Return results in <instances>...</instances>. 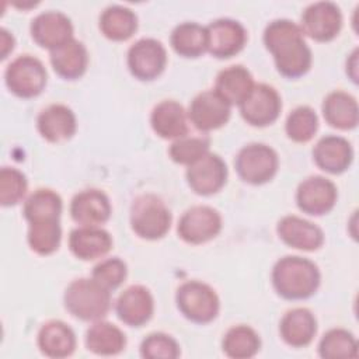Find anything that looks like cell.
I'll use <instances>...</instances> for the list:
<instances>
[{
  "instance_id": "6da1fadb",
  "label": "cell",
  "mask_w": 359,
  "mask_h": 359,
  "mask_svg": "<svg viewBox=\"0 0 359 359\" xmlns=\"http://www.w3.org/2000/svg\"><path fill=\"white\" fill-rule=\"evenodd\" d=\"M262 39L283 77L297 79L310 70L311 50L296 22L286 18L273 20L265 27Z\"/></svg>"
},
{
  "instance_id": "7a4b0ae2",
  "label": "cell",
  "mask_w": 359,
  "mask_h": 359,
  "mask_svg": "<svg viewBox=\"0 0 359 359\" xmlns=\"http://www.w3.org/2000/svg\"><path fill=\"white\" fill-rule=\"evenodd\" d=\"M271 278L276 293L287 300H303L313 296L321 280L318 266L299 255H286L278 259Z\"/></svg>"
},
{
  "instance_id": "3957f363",
  "label": "cell",
  "mask_w": 359,
  "mask_h": 359,
  "mask_svg": "<svg viewBox=\"0 0 359 359\" xmlns=\"http://www.w3.org/2000/svg\"><path fill=\"white\" fill-rule=\"evenodd\" d=\"M63 303L73 317L81 321H98L111 309V290L93 278L74 279L65 290Z\"/></svg>"
},
{
  "instance_id": "277c9868",
  "label": "cell",
  "mask_w": 359,
  "mask_h": 359,
  "mask_svg": "<svg viewBox=\"0 0 359 359\" xmlns=\"http://www.w3.org/2000/svg\"><path fill=\"white\" fill-rule=\"evenodd\" d=\"M130 227L144 240H157L167 234L171 226V212L154 194H142L130 205Z\"/></svg>"
},
{
  "instance_id": "5b68a950",
  "label": "cell",
  "mask_w": 359,
  "mask_h": 359,
  "mask_svg": "<svg viewBox=\"0 0 359 359\" xmlns=\"http://www.w3.org/2000/svg\"><path fill=\"white\" fill-rule=\"evenodd\" d=\"M175 302L181 314L196 324L213 321L220 309V300L215 289L201 280H187L180 285Z\"/></svg>"
},
{
  "instance_id": "8992f818",
  "label": "cell",
  "mask_w": 359,
  "mask_h": 359,
  "mask_svg": "<svg viewBox=\"0 0 359 359\" xmlns=\"http://www.w3.org/2000/svg\"><path fill=\"white\" fill-rule=\"evenodd\" d=\"M279 165L276 151L264 143H248L241 147L234 158L238 177L248 184L261 185L271 181Z\"/></svg>"
},
{
  "instance_id": "52a82bcc",
  "label": "cell",
  "mask_w": 359,
  "mask_h": 359,
  "mask_svg": "<svg viewBox=\"0 0 359 359\" xmlns=\"http://www.w3.org/2000/svg\"><path fill=\"white\" fill-rule=\"evenodd\" d=\"M4 80L8 90L21 98L39 95L46 86V69L43 63L31 55L17 56L6 69Z\"/></svg>"
},
{
  "instance_id": "ba28073f",
  "label": "cell",
  "mask_w": 359,
  "mask_h": 359,
  "mask_svg": "<svg viewBox=\"0 0 359 359\" xmlns=\"http://www.w3.org/2000/svg\"><path fill=\"white\" fill-rule=\"evenodd\" d=\"M128 67L133 77L142 81L157 79L165 69L167 52L154 38H142L128 49Z\"/></svg>"
},
{
  "instance_id": "9c48e42d",
  "label": "cell",
  "mask_w": 359,
  "mask_h": 359,
  "mask_svg": "<svg viewBox=\"0 0 359 359\" xmlns=\"http://www.w3.org/2000/svg\"><path fill=\"white\" fill-rule=\"evenodd\" d=\"M243 119L251 126H268L273 123L282 109L279 93L269 84H254L245 100L238 105Z\"/></svg>"
},
{
  "instance_id": "30bf717a",
  "label": "cell",
  "mask_w": 359,
  "mask_h": 359,
  "mask_svg": "<svg viewBox=\"0 0 359 359\" xmlns=\"http://www.w3.org/2000/svg\"><path fill=\"white\" fill-rule=\"evenodd\" d=\"M222 230V216L212 206L196 205L180 217L177 231L188 244H202L215 238Z\"/></svg>"
},
{
  "instance_id": "8fae6325",
  "label": "cell",
  "mask_w": 359,
  "mask_h": 359,
  "mask_svg": "<svg viewBox=\"0 0 359 359\" xmlns=\"http://www.w3.org/2000/svg\"><path fill=\"white\" fill-rule=\"evenodd\" d=\"M231 105L215 90H206L194 97L188 108V121L201 132H210L227 123Z\"/></svg>"
},
{
  "instance_id": "7c38bea8",
  "label": "cell",
  "mask_w": 359,
  "mask_h": 359,
  "mask_svg": "<svg viewBox=\"0 0 359 359\" xmlns=\"http://www.w3.org/2000/svg\"><path fill=\"white\" fill-rule=\"evenodd\" d=\"M227 165L224 160L208 151L187 168V182L198 195H213L219 192L227 181Z\"/></svg>"
},
{
  "instance_id": "4fadbf2b",
  "label": "cell",
  "mask_w": 359,
  "mask_h": 359,
  "mask_svg": "<svg viewBox=\"0 0 359 359\" xmlns=\"http://www.w3.org/2000/svg\"><path fill=\"white\" fill-rule=\"evenodd\" d=\"M300 28L318 42L332 41L342 28V13L332 1L311 3L302 14Z\"/></svg>"
},
{
  "instance_id": "5bb4252c",
  "label": "cell",
  "mask_w": 359,
  "mask_h": 359,
  "mask_svg": "<svg viewBox=\"0 0 359 359\" xmlns=\"http://www.w3.org/2000/svg\"><path fill=\"white\" fill-rule=\"evenodd\" d=\"M337 198L335 184L323 175H311L303 180L296 189L299 209L311 216H321L332 210Z\"/></svg>"
},
{
  "instance_id": "9a60e30c",
  "label": "cell",
  "mask_w": 359,
  "mask_h": 359,
  "mask_svg": "<svg viewBox=\"0 0 359 359\" xmlns=\"http://www.w3.org/2000/svg\"><path fill=\"white\" fill-rule=\"evenodd\" d=\"M208 52L217 59L237 55L247 42L245 28L236 20L217 18L206 27Z\"/></svg>"
},
{
  "instance_id": "2e32d148",
  "label": "cell",
  "mask_w": 359,
  "mask_h": 359,
  "mask_svg": "<svg viewBox=\"0 0 359 359\" xmlns=\"http://www.w3.org/2000/svg\"><path fill=\"white\" fill-rule=\"evenodd\" d=\"M31 36L42 48L53 50L73 39L70 18L62 11H43L31 21Z\"/></svg>"
},
{
  "instance_id": "e0dca14e",
  "label": "cell",
  "mask_w": 359,
  "mask_h": 359,
  "mask_svg": "<svg viewBox=\"0 0 359 359\" xmlns=\"http://www.w3.org/2000/svg\"><path fill=\"white\" fill-rule=\"evenodd\" d=\"M115 311L123 324L129 327H142L153 316V296L146 286L132 285L118 296Z\"/></svg>"
},
{
  "instance_id": "ac0fdd59",
  "label": "cell",
  "mask_w": 359,
  "mask_h": 359,
  "mask_svg": "<svg viewBox=\"0 0 359 359\" xmlns=\"http://www.w3.org/2000/svg\"><path fill=\"white\" fill-rule=\"evenodd\" d=\"M70 215L80 226L100 227L111 216V202L100 189H84L73 196Z\"/></svg>"
},
{
  "instance_id": "d6986e66",
  "label": "cell",
  "mask_w": 359,
  "mask_h": 359,
  "mask_svg": "<svg viewBox=\"0 0 359 359\" xmlns=\"http://www.w3.org/2000/svg\"><path fill=\"white\" fill-rule=\"evenodd\" d=\"M276 231L279 238L292 248L316 251L324 244L323 230L317 224L294 215L283 216L278 222Z\"/></svg>"
},
{
  "instance_id": "ffe728a7",
  "label": "cell",
  "mask_w": 359,
  "mask_h": 359,
  "mask_svg": "<svg viewBox=\"0 0 359 359\" xmlns=\"http://www.w3.org/2000/svg\"><path fill=\"white\" fill-rule=\"evenodd\" d=\"M313 158L317 167L323 171L341 174L352 164L353 149L345 137L328 135L316 143L313 149Z\"/></svg>"
},
{
  "instance_id": "44dd1931",
  "label": "cell",
  "mask_w": 359,
  "mask_h": 359,
  "mask_svg": "<svg viewBox=\"0 0 359 359\" xmlns=\"http://www.w3.org/2000/svg\"><path fill=\"white\" fill-rule=\"evenodd\" d=\"M36 128L45 140L59 143L70 139L76 133L77 121L74 112L69 107L63 104H52L39 112Z\"/></svg>"
},
{
  "instance_id": "7402d4cb",
  "label": "cell",
  "mask_w": 359,
  "mask_h": 359,
  "mask_svg": "<svg viewBox=\"0 0 359 359\" xmlns=\"http://www.w3.org/2000/svg\"><path fill=\"white\" fill-rule=\"evenodd\" d=\"M112 247L111 234L101 227L80 226L69 234L72 254L83 261H93L104 257Z\"/></svg>"
},
{
  "instance_id": "603a6c76",
  "label": "cell",
  "mask_w": 359,
  "mask_h": 359,
  "mask_svg": "<svg viewBox=\"0 0 359 359\" xmlns=\"http://www.w3.org/2000/svg\"><path fill=\"white\" fill-rule=\"evenodd\" d=\"M154 133L163 139H180L188 135V115L184 107L174 100L158 102L150 115Z\"/></svg>"
},
{
  "instance_id": "cb8c5ba5",
  "label": "cell",
  "mask_w": 359,
  "mask_h": 359,
  "mask_svg": "<svg viewBox=\"0 0 359 359\" xmlns=\"http://www.w3.org/2000/svg\"><path fill=\"white\" fill-rule=\"evenodd\" d=\"M317 320L314 314L304 307H296L286 311L279 324L280 338L292 348L307 346L316 337Z\"/></svg>"
},
{
  "instance_id": "d4e9b609",
  "label": "cell",
  "mask_w": 359,
  "mask_h": 359,
  "mask_svg": "<svg viewBox=\"0 0 359 359\" xmlns=\"http://www.w3.org/2000/svg\"><path fill=\"white\" fill-rule=\"evenodd\" d=\"M38 348L48 358H67L76 349L74 331L60 320L46 321L38 331Z\"/></svg>"
},
{
  "instance_id": "484cf974",
  "label": "cell",
  "mask_w": 359,
  "mask_h": 359,
  "mask_svg": "<svg viewBox=\"0 0 359 359\" xmlns=\"http://www.w3.org/2000/svg\"><path fill=\"white\" fill-rule=\"evenodd\" d=\"M49 56L55 73L66 80L80 79L88 66L87 49L83 42L74 38L50 50Z\"/></svg>"
},
{
  "instance_id": "4316f807",
  "label": "cell",
  "mask_w": 359,
  "mask_h": 359,
  "mask_svg": "<svg viewBox=\"0 0 359 359\" xmlns=\"http://www.w3.org/2000/svg\"><path fill=\"white\" fill-rule=\"evenodd\" d=\"M324 119L332 128L349 130L356 128L359 121V108L355 97L351 94L335 90L327 94L321 105Z\"/></svg>"
},
{
  "instance_id": "83f0119b",
  "label": "cell",
  "mask_w": 359,
  "mask_h": 359,
  "mask_svg": "<svg viewBox=\"0 0 359 359\" xmlns=\"http://www.w3.org/2000/svg\"><path fill=\"white\" fill-rule=\"evenodd\" d=\"M251 73L241 65H233L219 72L215 91L230 105H240L254 87Z\"/></svg>"
},
{
  "instance_id": "f1b7e54d",
  "label": "cell",
  "mask_w": 359,
  "mask_h": 359,
  "mask_svg": "<svg viewBox=\"0 0 359 359\" xmlns=\"http://www.w3.org/2000/svg\"><path fill=\"white\" fill-rule=\"evenodd\" d=\"M86 346L95 355L112 356L125 349L126 337L115 324L98 320L86 332Z\"/></svg>"
},
{
  "instance_id": "f546056e",
  "label": "cell",
  "mask_w": 359,
  "mask_h": 359,
  "mask_svg": "<svg viewBox=\"0 0 359 359\" xmlns=\"http://www.w3.org/2000/svg\"><path fill=\"white\" fill-rule=\"evenodd\" d=\"M172 49L182 57H198L208 50L206 27L185 21L178 24L170 36Z\"/></svg>"
},
{
  "instance_id": "4dcf8cb0",
  "label": "cell",
  "mask_w": 359,
  "mask_h": 359,
  "mask_svg": "<svg viewBox=\"0 0 359 359\" xmlns=\"http://www.w3.org/2000/svg\"><path fill=\"white\" fill-rule=\"evenodd\" d=\"M100 29L111 41H126L137 29V17L130 8L114 4L101 13Z\"/></svg>"
},
{
  "instance_id": "1f68e13d",
  "label": "cell",
  "mask_w": 359,
  "mask_h": 359,
  "mask_svg": "<svg viewBox=\"0 0 359 359\" xmlns=\"http://www.w3.org/2000/svg\"><path fill=\"white\" fill-rule=\"evenodd\" d=\"M62 209L63 202L57 192L49 188H39L25 199L22 213L25 220L32 223L39 220L60 219Z\"/></svg>"
},
{
  "instance_id": "d6a6232c",
  "label": "cell",
  "mask_w": 359,
  "mask_h": 359,
  "mask_svg": "<svg viewBox=\"0 0 359 359\" xmlns=\"http://www.w3.org/2000/svg\"><path fill=\"white\" fill-rule=\"evenodd\" d=\"M222 348L229 358L248 359L258 353L261 339L254 328L238 324L227 330L222 341Z\"/></svg>"
},
{
  "instance_id": "836d02e7",
  "label": "cell",
  "mask_w": 359,
  "mask_h": 359,
  "mask_svg": "<svg viewBox=\"0 0 359 359\" xmlns=\"http://www.w3.org/2000/svg\"><path fill=\"white\" fill-rule=\"evenodd\" d=\"M28 245L39 255H49L55 252L62 240V227L59 219L39 220L28 223Z\"/></svg>"
},
{
  "instance_id": "e575fe53",
  "label": "cell",
  "mask_w": 359,
  "mask_h": 359,
  "mask_svg": "<svg viewBox=\"0 0 359 359\" xmlns=\"http://www.w3.org/2000/svg\"><path fill=\"white\" fill-rule=\"evenodd\" d=\"M318 355L324 359L356 358L358 342L348 330L332 328L321 337L318 344Z\"/></svg>"
},
{
  "instance_id": "d590c367",
  "label": "cell",
  "mask_w": 359,
  "mask_h": 359,
  "mask_svg": "<svg viewBox=\"0 0 359 359\" xmlns=\"http://www.w3.org/2000/svg\"><path fill=\"white\" fill-rule=\"evenodd\" d=\"M318 129V116L316 111L307 105L294 108L286 118L285 132L287 137L296 143L311 140Z\"/></svg>"
},
{
  "instance_id": "8d00e7d4",
  "label": "cell",
  "mask_w": 359,
  "mask_h": 359,
  "mask_svg": "<svg viewBox=\"0 0 359 359\" xmlns=\"http://www.w3.org/2000/svg\"><path fill=\"white\" fill-rule=\"evenodd\" d=\"M210 140L208 136H191L185 135L180 139H175L170 149L168 154L172 161L184 165H189L209 151Z\"/></svg>"
},
{
  "instance_id": "74e56055",
  "label": "cell",
  "mask_w": 359,
  "mask_h": 359,
  "mask_svg": "<svg viewBox=\"0 0 359 359\" xmlns=\"http://www.w3.org/2000/svg\"><path fill=\"white\" fill-rule=\"evenodd\" d=\"M28 189L27 177L14 167H3L0 170V203L13 206L22 201Z\"/></svg>"
},
{
  "instance_id": "f35d334b",
  "label": "cell",
  "mask_w": 359,
  "mask_h": 359,
  "mask_svg": "<svg viewBox=\"0 0 359 359\" xmlns=\"http://www.w3.org/2000/svg\"><path fill=\"white\" fill-rule=\"evenodd\" d=\"M180 353L178 342L164 332H151L140 344V355L147 359H175Z\"/></svg>"
},
{
  "instance_id": "ab89813d",
  "label": "cell",
  "mask_w": 359,
  "mask_h": 359,
  "mask_svg": "<svg viewBox=\"0 0 359 359\" xmlns=\"http://www.w3.org/2000/svg\"><path fill=\"white\" fill-rule=\"evenodd\" d=\"M126 275H128L126 264L121 258L112 257L98 262L93 268L91 278L97 280L100 285H102L104 287H107L108 290H115L123 283V280L126 279Z\"/></svg>"
},
{
  "instance_id": "60d3db41",
  "label": "cell",
  "mask_w": 359,
  "mask_h": 359,
  "mask_svg": "<svg viewBox=\"0 0 359 359\" xmlns=\"http://www.w3.org/2000/svg\"><path fill=\"white\" fill-rule=\"evenodd\" d=\"M0 48H1V59H6L7 55L14 48V36L6 28L0 29Z\"/></svg>"
},
{
  "instance_id": "b9f144b4",
  "label": "cell",
  "mask_w": 359,
  "mask_h": 359,
  "mask_svg": "<svg viewBox=\"0 0 359 359\" xmlns=\"http://www.w3.org/2000/svg\"><path fill=\"white\" fill-rule=\"evenodd\" d=\"M346 74L353 83H358V49H353L346 60Z\"/></svg>"
}]
</instances>
